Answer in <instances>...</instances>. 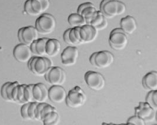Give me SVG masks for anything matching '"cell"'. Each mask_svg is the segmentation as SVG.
<instances>
[{
  "label": "cell",
  "mask_w": 157,
  "mask_h": 125,
  "mask_svg": "<svg viewBox=\"0 0 157 125\" xmlns=\"http://www.w3.org/2000/svg\"><path fill=\"white\" fill-rule=\"evenodd\" d=\"M53 66L52 61L45 56H35L28 62L29 70L36 76H44L48 70Z\"/></svg>",
  "instance_id": "cell-1"
},
{
  "label": "cell",
  "mask_w": 157,
  "mask_h": 125,
  "mask_svg": "<svg viewBox=\"0 0 157 125\" xmlns=\"http://www.w3.org/2000/svg\"><path fill=\"white\" fill-rule=\"evenodd\" d=\"M114 61L113 53L107 51H102L93 53L90 58V63L96 68L104 69L111 66Z\"/></svg>",
  "instance_id": "cell-2"
},
{
  "label": "cell",
  "mask_w": 157,
  "mask_h": 125,
  "mask_svg": "<svg viewBox=\"0 0 157 125\" xmlns=\"http://www.w3.org/2000/svg\"><path fill=\"white\" fill-rule=\"evenodd\" d=\"M65 101L68 108H79L86 104V96L80 86H75L68 92Z\"/></svg>",
  "instance_id": "cell-3"
},
{
  "label": "cell",
  "mask_w": 157,
  "mask_h": 125,
  "mask_svg": "<svg viewBox=\"0 0 157 125\" xmlns=\"http://www.w3.org/2000/svg\"><path fill=\"white\" fill-rule=\"evenodd\" d=\"M56 27V18L51 14H41L36 20L35 27L38 33L43 35H48L52 33Z\"/></svg>",
  "instance_id": "cell-4"
},
{
  "label": "cell",
  "mask_w": 157,
  "mask_h": 125,
  "mask_svg": "<svg viewBox=\"0 0 157 125\" xmlns=\"http://www.w3.org/2000/svg\"><path fill=\"white\" fill-rule=\"evenodd\" d=\"M128 42V35L121 28L113 29L109 36V44L115 51H122L126 48Z\"/></svg>",
  "instance_id": "cell-5"
},
{
  "label": "cell",
  "mask_w": 157,
  "mask_h": 125,
  "mask_svg": "<svg viewBox=\"0 0 157 125\" xmlns=\"http://www.w3.org/2000/svg\"><path fill=\"white\" fill-rule=\"evenodd\" d=\"M84 80L87 86L93 90H102L105 86L104 77L99 72L95 71H88L84 75Z\"/></svg>",
  "instance_id": "cell-6"
},
{
  "label": "cell",
  "mask_w": 157,
  "mask_h": 125,
  "mask_svg": "<svg viewBox=\"0 0 157 125\" xmlns=\"http://www.w3.org/2000/svg\"><path fill=\"white\" fill-rule=\"evenodd\" d=\"M44 77L51 85H62L66 81V73L61 67L52 66L46 72Z\"/></svg>",
  "instance_id": "cell-7"
},
{
  "label": "cell",
  "mask_w": 157,
  "mask_h": 125,
  "mask_svg": "<svg viewBox=\"0 0 157 125\" xmlns=\"http://www.w3.org/2000/svg\"><path fill=\"white\" fill-rule=\"evenodd\" d=\"M39 33L36 27L28 26L21 28L18 31V39L20 43L29 46L38 39Z\"/></svg>",
  "instance_id": "cell-8"
},
{
  "label": "cell",
  "mask_w": 157,
  "mask_h": 125,
  "mask_svg": "<svg viewBox=\"0 0 157 125\" xmlns=\"http://www.w3.org/2000/svg\"><path fill=\"white\" fill-rule=\"evenodd\" d=\"M135 115L143 119L146 122H152L155 120L156 113L146 102H140L139 106L135 108Z\"/></svg>",
  "instance_id": "cell-9"
},
{
  "label": "cell",
  "mask_w": 157,
  "mask_h": 125,
  "mask_svg": "<svg viewBox=\"0 0 157 125\" xmlns=\"http://www.w3.org/2000/svg\"><path fill=\"white\" fill-rule=\"evenodd\" d=\"M78 49L74 46H68L65 48L61 54V62L65 66L74 65L78 58Z\"/></svg>",
  "instance_id": "cell-10"
},
{
  "label": "cell",
  "mask_w": 157,
  "mask_h": 125,
  "mask_svg": "<svg viewBox=\"0 0 157 125\" xmlns=\"http://www.w3.org/2000/svg\"><path fill=\"white\" fill-rule=\"evenodd\" d=\"M117 0H102L100 4V11L107 18H113L118 13Z\"/></svg>",
  "instance_id": "cell-11"
},
{
  "label": "cell",
  "mask_w": 157,
  "mask_h": 125,
  "mask_svg": "<svg viewBox=\"0 0 157 125\" xmlns=\"http://www.w3.org/2000/svg\"><path fill=\"white\" fill-rule=\"evenodd\" d=\"M13 55L15 59L19 63H28L32 58L33 53L29 46L20 43L15 47Z\"/></svg>",
  "instance_id": "cell-12"
},
{
  "label": "cell",
  "mask_w": 157,
  "mask_h": 125,
  "mask_svg": "<svg viewBox=\"0 0 157 125\" xmlns=\"http://www.w3.org/2000/svg\"><path fill=\"white\" fill-rule=\"evenodd\" d=\"M98 31L93 26L86 24L79 28V35L82 44L91 43L95 41Z\"/></svg>",
  "instance_id": "cell-13"
},
{
  "label": "cell",
  "mask_w": 157,
  "mask_h": 125,
  "mask_svg": "<svg viewBox=\"0 0 157 125\" xmlns=\"http://www.w3.org/2000/svg\"><path fill=\"white\" fill-rule=\"evenodd\" d=\"M67 93L61 85H52L48 89V99L54 104H61L65 100Z\"/></svg>",
  "instance_id": "cell-14"
},
{
  "label": "cell",
  "mask_w": 157,
  "mask_h": 125,
  "mask_svg": "<svg viewBox=\"0 0 157 125\" xmlns=\"http://www.w3.org/2000/svg\"><path fill=\"white\" fill-rule=\"evenodd\" d=\"M97 13V10L93 3L87 2L81 4L77 10V13L82 16L86 20V24L90 25L94 17Z\"/></svg>",
  "instance_id": "cell-15"
},
{
  "label": "cell",
  "mask_w": 157,
  "mask_h": 125,
  "mask_svg": "<svg viewBox=\"0 0 157 125\" xmlns=\"http://www.w3.org/2000/svg\"><path fill=\"white\" fill-rule=\"evenodd\" d=\"M33 92L34 102L43 103L45 102L48 99V89L43 83L34 84Z\"/></svg>",
  "instance_id": "cell-16"
},
{
  "label": "cell",
  "mask_w": 157,
  "mask_h": 125,
  "mask_svg": "<svg viewBox=\"0 0 157 125\" xmlns=\"http://www.w3.org/2000/svg\"><path fill=\"white\" fill-rule=\"evenodd\" d=\"M24 11L31 16H37L44 13L40 0H27L24 4Z\"/></svg>",
  "instance_id": "cell-17"
},
{
  "label": "cell",
  "mask_w": 157,
  "mask_h": 125,
  "mask_svg": "<svg viewBox=\"0 0 157 125\" xmlns=\"http://www.w3.org/2000/svg\"><path fill=\"white\" fill-rule=\"evenodd\" d=\"M142 84L145 90H157V71H151L147 73L143 77Z\"/></svg>",
  "instance_id": "cell-18"
},
{
  "label": "cell",
  "mask_w": 157,
  "mask_h": 125,
  "mask_svg": "<svg viewBox=\"0 0 157 125\" xmlns=\"http://www.w3.org/2000/svg\"><path fill=\"white\" fill-rule=\"evenodd\" d=\"M120 26L122 29L127 35L132 34L137 28L136 19L133 17L129 15L122 18L120 22Z\"/></svg>",
  "instance_id": "cell-19"
},
{
  "label": "cell",
  "mask_w": 157,
  "mask_h": 125,
  "mask_svg": "<svg viewBox=\"0 0 157 125\" xmlns=\"http://www.w3.org/2000/svg\"><path fill=\"white\" fill-rule=\"evenodd\" d=\"M61 48V43L58 40L48 38L45 45L46 56L52 58L57 56L59 54Z\"/></svg>",
  "instance_id": "cell-20"
},
{
  "label": "cell",
  "mask_w": 157,
  "mask_h": 125,
  "mask_svg": "<svg viewBox=\"0 0 157 125\" xmlns=\"http://www.w3.org/2000/svg\"><path fill=\"white\" fill-rule=\"evenodd\" d=\"M48 38H38L33 42L30 45V48L33 55L38 56H45V45Z\"/></svg>",
  "instance_id": "cell-21"
},
{
  "label": "cell",
  "mask_w": 157,
  "mask_h": 125,
  "mask_svg": "<svg viewBox=\"0 0 157 125\" xmlns=\"http://www.w3.org/2000/svg\"><path fill=\"white\" fill-rule=\"evenodd\" d=\"M59 115L56 109L44 115L41 121L44 125H57L59 123Z\"/></svg>",
  "instance_id": "cell-22"
},
{
  "label": "cell",
  "mask_w": 157,
  "mask_h": 125,
  "mask_svg": "<svg viewBox=\"0 0 157 125\" xmlns=\"http://www.w3.org/2000/svg\"><path fill=\"white\" fill-rule=\"evenodd\" d=\"M68 22L72 28L81 27L86 24L85 18L78 13L71 14L68 18Z\"/></svg>",
  "instance_id": "cell-23"
},
{
  "label": "cell",
  "mask_w": 157,
  "mask_h": 125,
  "mask_svg": "<svg viewBox=\"0 0 157 125\" xmlns=\"http://www.w3.org/2000/svg\"><path fill=\"white\" fill-rule=\"evenodd\" d=\"M63 38L65 42L70 46H78L81 45L75 35L73 28L67 29L64 33Z\"/></svg>",
  "instance_id": "cell-24"
},
{
  "label": "cell",
  "mask_w": 157,
  "mask_h": 125,
  "mask_svg": "<svg viewBox=\"0 0 157 125\" xmlns=\"http://www.w3.org/2000/svg\"><path fill=\"white\" fill-rule=\"evenodd\" d=\"M146 102L155 111H157V90L149 91L146 97Z\"/></svg>",
  "instance_id": "cell-25"
},
{
  "label": "cell",
  "mask_w": 157,
  "mask_h": 125,
  "mask_svg": "<svg viewBox=\"0 0 157 125\" xmlns=\"http://www.w3.org/2000/svg\"><path fill=\"white\" fill-rule=\"evenodd\" d=\"M105 17L103 15V14L101 13L100 11H97V14L94 17L93 20L91 21L90 25L96 28L98 27L104 21Z\"/></svg>",
  "instance_id": "cell-26"
},
{
  "label": "cell",
  "mask_w": 157,
  "mask_h": 125,
  "mask_svg": "<svg viewBox=\"0 0 157 125\" xmlns=\"http://www.w3.org/2000/svg\"><path fill=\"white\" fill-rule=\"evenodd\" d=\"M33 86L34 84L30 85H26L25 89H24V97L27 103L33 102L34 98H33Z\"/></svg>",
  "instance_id": "cell-27"
},
{
  "label": "cell",
  "mask_w": 157,
  "mask_h": 125,
  "mask_svg": "<svg viewBox=\"0 0 157 125\" xmlns=\"http://www.w3.org/2000/svg\"><path fill=\"white\" fill-rule=\"evenodd\" d=\"M25 84L20 85L18 86V95H17V104H25L27 103L24 97V89L25 87Z\"/></svg>",
  "instance_id": "cell-28"
},
{
  "label": "cell",
  "mask_w": 157,
  "mask_h": 125,
  "mask_svg": "<svg viewBox=\"0 0 157 125\" xmlns=\"http://www.w3.org/2000/svg\"><path fill=\"white\" fill-rule=\"evenodd\" d=\"M147 123L138 116H133L128 119L127 125H145Z\"/></svg>",
  "instance_id": "cell-29"
},
{
  "label": "cell",
  "mask_w": 157,
  "mask_h": 125,
  "mask_svg": "<svg viewBox=\"0 0 157 125\" xmlns=\"http://www.w3.org/2000/svg\"><path fill=\"white\" fill-rule=\"evenodd\" d=\"M38 104V103L36 102H33L30 103L28 112H29V117L31 120H36L35 112H36V108Z\"/></svg>",
  "instance_id": "cell-30"
},
{
  "label": "cell",
  "mask_w": 157,
  "mask_h": 125,
  "mask_svg": "<svg viewBox=\"0 0 157 125\" xmlns=\"http://www.w3.org/2000/svg\"><path fill=\"white\" fill-rule=\"evenodd\" d=\"M30 104V103H26L25 104H23L21 109V114L22 118L26 120H31L29 115V107Z\"/></svg>",
  "instance_id": "cell-31"
},
{
  "label": "cell",
  "mask_w": 157,
  "mask_h": 125,
  "mask_svg": "<svg viewBox=\"0 0 157 125\" xmlns=\"http://www.w3.org/2000/svg\"><path fill=\"white\" fill-rule=\"evenodd\" d=\"M47 103L43 102V103H38L36 108V112H35V117L36 120L41 121V112L43 109L44 106Z\"/></svg>",
  "instance_id": "cell-32"
},
{
  "label": "cell",
  "mask_w": 157,
  "mask_h": 125,
  "mask_svg": "<svg viewBox=\"0 0 157 125\" xmlns=\"http://www.w3.org/2000/svg\"><path fill=\"white\" fill-rule=\"evenodd\" d=\"M127 7L125 4L121 1H118V13L117 15H121L126 12Z\"/></svg>",
  "instance_id": "cell-33"
},
{
  "label": "cell",
  "mask_w": 157,
  "mask_h": 125,
  "mask_svg": "<svg viewBox=\"0 0 157 125\" xmlns=\"http://www.w3.org/2000/svg\"><path fill=\"white\" fill-rule=\"evenodd\" d=\"M10 82H8L4 83V84L2 85V88H1V97H2L5 100H6V101H7V102H10V101H9V100H8V99L7 96L6 89H7L8 85H9Z\"/></svg>",
  "instance_id": "cell-34"
},
{
  "label": "cell",
  "mask_w": 157,
  "mask_h": 125,
  "mask_svg": "<svg viewBox=\"0 0 157 125\" xmlns=\"http://www.w3.org/2000/svg\"><path fill=\"white\" fill-rule=\"evenodd\" d=\"M20 84L16 85L14 88L13 89L11 92V97L13 99V102L17 103V95H18V86Z\"/></svg>",
  "instance_id": "cell-35"
},
{
  "label": "cell",
  "mask_w": 157,
  "mask_h": 125,
  "mask_svg": "<svg viewBox=\"0 0 157 125\" xmlns=\"http://www.w3.org/2000/svg\"><path fill=\"white\" fill-rule=\"evenodd\" d=\"M108 24V23L107 18H105V20H104V21H103V22L98 27H97V28H96V29H97L98 31L104 30V29H106V28H107Z\"/></svg>",
  "instance_id": "cell-36"
},
{
  "label": "cell",
  "mask_w": 157,
  "mask_h": 125,
  "mask_svg": "<svg viewBox=\"0 0 157 125\" xmlns=\"http://www.w3.org/2000/svg\"><path fill=\"white\" fill-rule=\"evenodd\" d=\"M43 5V9L44 13L49 8L50 6V0H40Z\"/></svg>",
  "instance_id": "cell-37"
}]
</instances>
